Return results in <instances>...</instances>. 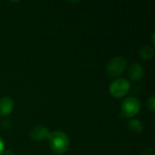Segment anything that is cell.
<instances>
[{
  "instance_id": "1",
  "label": "cell",
  "mask_w": 155,
  "mask_h": 155,
  "mask_svg": "<svg viewBox=\"0 0 155 155\" xmlns=\"http://www.w3.org/2000/svg\"><path fill=\"white\" fill-rule=\"evenodd\" d=\"M47 140L50 149L52 150L53 153L56 154L64 153L68 150L70 145V141L68 136L64 133L60 131L49 133Z\"/></svg>"
},
{
  "instance_id": "2",
  "label": "cell",
  "mask_w": 155,
  "mask_h": 155,
  "mask_svg": "<svg viewBox=\"0 0 155 155\" xmlns=\"http://www.w3.org/2000/svg\"><path fill=\"white\" fill-rule=\"evenodd\" d=\"M141 103L136 97H127L125 98L121 105V116L126 118H132L137 115L140 112Z\"/></svg>"
},
{
  "instance_id": "3",
  "label": "cell",
  "mask_w": 155,
  "mask_h": 155,
  "mask_svg": "<svg viewBox=\"0 0 155 155\" xmlns=\"http://www.w3.org/2000/svg\"><path fill=\"white\" fill-rule=\"evenodd\" d=\"M127 65L126 60L123 56H116L111 59L106 64V73L111 77H117L123 74Z\"/></svg>"
},
{
  "instance_id": "4",
  "label": "cell",
  "mask_w": 155,
  "mask_h": 155,
  "mask_svg": "<svg viewBox=\"0 0 155 155\" xmlns=\"http://www.w3.org/2000/svg\"><path fill=\"white\" fill-rule=\"evenodd\" d=\"M131 88L130 83L124 78H119L113 81L109 86V93L115 98H122L125 96Z\"/></svg>"
},
{
  "instance_id": "5",
  "label": "cell",
  "mask_w": 155,
  "mask_h": 155,
  "mask_svg": "<svg viewBox=\"0 0 155 155\" xmlns=\"http://www.w3.org/2000/svg\"><path fill=\"white\" fill-rule=\"evenodd\" d=\"M14 109V101L8 96L0 98V116L9 115Z\"/></svg>"
},
{
  "instance_id": "6",
  "label": "cell",
  "mask_w": 155,
  "mask_h": 155,
  "mask_svg": "<svg viewBox=\"0 0 155 155\" xmlns=\"http://www.w3.org/2000/svg\"><path fill=\"white\" fill-rule=\"evenodd\" d=\"M48 134V129L45 126H35L30 132V137L34 141H43L47 139Z\"/></svg>"
},
{
  "instance_id": "7",
  "label": "cell",
  "mask_w": 155,
  "mask_h": 155,
  "mask_svg": "<svg viewBox=\"0 0 155 155\" xmlns=\"http://www.w3.org/2000/svg\"><path fill=\"white\" fill-rule=\"evenodd\" d=\"M144 74L143 67L140 64H133L128 68V74L132 81H139Z\"/></svg>"
},
{
  "instance_id": "8",
  "label": "cell",
  "mask_w": 155,
  "mask_h": 155,
  "mask_svg": "<svg viewBox=\"0 0 155 155\" xmlns=\"http://www.w3.org/2000/svg\"><path fill=\"white\" fill-rule=\"evenodd\" d=\"M128 128L132 132L136 133V134H141L143 131V125L142 122L137 119H133L132 121H130L128 124Z\"/></svg>"
},
{
  "instance_id": "9",
  "label": "cell",
  "mask_w": 155,
  "mask_h": 155,
  "mask_svg": "<svg viewBox=\"0 0 155 155\" xmlns=\"http://www.w3.org/2000/svg\"><path fill=\"white\" fill-rule=\"evenodd\" d=\"M154 54V49L150 45H144L140 50V55L143 60H150L153 57Z\"/></svg>"
},
{
  "instance_id": "10",
  "label": "cell",
  "mask_w": 155,
  "mask_h": 155,
  "mask_svg": "<svg viewBox=\"0 0 155 155\" xmlns=\"http://www.w3.org/2000/svg\"><path fill=\"white\" fill-rule=\"evenodd\" d=\"M147 106L150 109L151 112H154L155 111V98L154 96H151L148 101H147Z\"/></svg>"
},
{
  "instance_id": "11",
  "label": "cell",
  "mask_w": 155,
  "mask_h": 155,
  "mask_svg": "<svg viewBox=\"0 0 155 155\" xmlns=\"http://www.w3.org/2000/svg\"><path fill=\"white\" fill-rule=\"evenodd\" d=\"M4 152H5V143L2 138L0 137V155L4 154Z\"/></svg>"
},
{
  "instance_id": "12",
  "label": "cell",
  "mask_w": 155,
  "mask_h": 155,
  "mask_svg": "<svg viewBox=\"0 0 155 155\" xmlns=\"http://www.w3.org/2000/svg\"><path fill=\"white\" fill-rule=\"evenodd\" d=\"M5 125H7V128L10 127L11 122H10L9 120H5V121H3V122H2V127H3V128H5Z\"/></svg>"
},
{
  "instance_id": "13",
  "label": "cell",
  "mask_w": 155,
  "mask_h": 155,
  "mask_svg": "<svg viewBox=\"0 0 155 155\" xmlns=\"http://www.w3.org/2000/svg\"><path fill=\"white\" fill-rule=\"evenodd\" d=\"M4 155H14V152L11 150H7L4 152Z\"/></svg>"
}]
</instances>
